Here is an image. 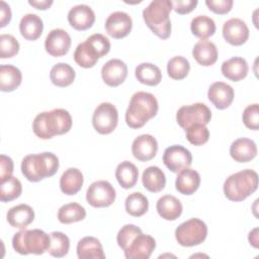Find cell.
<instances>
[{"label": "cell", "instance_id": "35", "mask_svg": "<svg viewBox=\"0 0 259 259\" xmlns=\"http://www.w3.org/2000/svg\"><path fill=\"white\" fill-rule=\"evenodd\" d=\"M86 217L85 208L77 203V202H70L67 204L62 205L58 211V219L62 224H72L76 222H80L84 220Z\"/></svg>", "mask_w": 259, "mask_h": 259}, {"label": "cell", "instance_id": "9", "mask_svg": "<svg viewBox=\"0 0 259 259\" xmlns=\"http://www.w3.org/2000/svg\"><path fill=\"white\" fill-rule=\"evenodd\" d=\"M118 122V112L116 107L110 102L100 103L92 115V124L95 131L101 135L112 133Z\"/></svg>", "mask_w": 259, "mask_h": 259}, {"label": "cell", "instance_id": "36", "mask_svg": "<svg viewBox=\"0 0 259 259\" xmlns=\"http://www.w3.org/2000/svg\"><path fill=\"white\" fill-rule=\"evenodd\" d=\"M98 59L97 53L86 40L79 44L74 52V60L82 68H92Z\"/></svg>", "mask_w": 259, "mask_h": 259}, {"label": "cell", "instance_id": "50", "mask_svg": "<svg viewBox=\"0 0 259 259\" xmlns=\"http://www.w3.org/2000/svg\"><path fill=\"white\" fill-rule=\"evenodd\" d=\"M28 4L35 7L36 9L46 10L53 4V1L52 0H40V1L39 0H28Z\"/></svg>", "mask_w": 259, "mask_h": 259}, {"label": "cell", "instance_id": "32", "mask_svg": "<svg viewBox=\"0 0 259 259\" xmlns=\"http://www.w3.org/2000/svg\"><path fill=\"white\" fill-rule=\"evenodd\" d=\"M75 70L66 63H58L54 65L50 72V78L54 85L58 87H67L75 80Z\"/></svg>", "mask_w": 259, "mask_h": 259}, {"label": "cell", "instance_id": "39", "mask_svg": "<svg viewBox=\"0 0 259 259\" xmlns=\"http://www.w3.org/2000/svg\"><path fill=\"white\" fill-rule=\"evenodd\" d=\"M22 192L21 182L14 176L1 181L0 184V200L2 202L12 201L20 196Z\"/></svg>", "mask_w": 259, "mask_h": 259}, {"label": "cell", "instance_id": "18", "mask_svg": "<svg viewBox=\"0 0 259 259\" xmlns=\"http://www.w3.org/2000/svg\"><path fill=\"white\" fill-rule=\"evenodd\" d=\"M158 152L157 140L151 135H141L132 144V153L136 159L142 162L152 160Z\"/></svg>", "mask_w": 259, "mask_h": 259}, {"label": "cell", "instance_id": "21", "mask_svg": "<svg viewBox=\"0 0 259 259\" xmlns=\"http://www.w3.org/2000/svg\"><path fill=\"white\" fill-rule=\"evenodd\" d=\"M200 185V175L197 171L191 168H184L179 171L175 187L178 192L184 195H191L194 193Z\"/></svg>", "mask_w": 259, "mask_h": 259}, {"label": "cell", "instance_id": "27", "mask_svg": "<svg viewBox=\"0 0 259 259\" xmlns=\"http://www.w3.org/2000/svg\"><path fill=\"white\" fill-rule=\"evenodd\" d=\"M19 30L21 35L27 40L37 39L44 30L42 19L33 13H27L20 19Z\"/></svg>", "mask_w": 259, "mask_h": 259}, {"label": "cell", "instance_id": "45", "mask_svg": "<svg viewBox=\"0 0 259 259\" xmlns=\"http://www.w3.org/2000/svg\"><path fill=\"white\" fill-rule=\"evenodd\" d=\"M244 124L253 131L259 128V105L257 103L248 105L243 111Z\"/></svg>", "mask_w": 259, "mask_h": 259}, {"label": "cell", "instance_id": "17", "mask_svg": "<svg viewBox=\"0 0 259 259\" xmlns=\"http://www.w3.org/2000/svg\"><path fill=\"white\" fill-rule=\"evenodd\" d=\"M68 21L76 30H86L95 22V13L86 4L75 5L68 12Z\"/></svg>", "mask_w": 259, "mask_h": 259}, {"label": "cell", "instance_id": "37", "mask_svg": "<svg viewBox=\"0 0 259 259\" xmlns=\"http://www.w3.org/2000/svg\"><path fill=\"white\" fill-rule=\"evenodd\" d=\"M125 210L133 217H142L149 209V200L142 192H133L125 198Z\"/></svg>", "mask_w": 259, "mask_h": 259}, {"label": "cell", "instance_id": "43", "mask_svg": "<svg viewBox=\"0 0 259 259\" xmlns=\"http://www.w3.org/2000/svg\"><path fill=\"white\" fill-rule=\"evenodd\" d=\"M142 233V230L132 224L124 225L117 233L116 236V242L117 245L122 249L125 250L126 247L131 244V242Z\"/></svg>", "mask_w": 259, "mask_h": 259}, {"label": "cell", "instance_id": "25", "mask_svg": "<svg viewBox=\"0 0 259 259\" xmlns=\"http://www.w3.org/2000/svg\"><path fill=\"white\" fill-rule=\"evenodd\" d=\"M156 209L162 219L175 221L182 213V204L178 198L167 194L158 199Z\"/></svg>", "mask_w": 259, "mask_h": 259}, {"label": "cell", "instance_id": "6", "mask_svg": "<svg viewBox=\"0 0 259 259\" xmlns=\"http://www.w3.org/2000/svg\"><path fill=\"white\" fill-rule=\"evenodd\" d=\"M50 242V235H48L42 230L22 229L21 231L14 234L12 238V247L15 252L21 255H41L48 251Z\"/></svg>", "mask_w": 259, "mask_h": 259}, {"label": "cell", "instance_id": "16", "mask_svg": "<svg viewBox=\"0 0 259 259\" xmlns=\"http://www.w3.org/2000/svg\"><path fill=\"white\" fill-rule=\"evenodd\" d=\"M126 76L127 66L119 59H111L102 66V80L110 87H116L123 83Z\"/></svg>", "mask_w": 259, "mask_h": 259}, {"label": "cell", "instance_id": "11", "mask_svg": "<svg viewBox=\"0 0 259 259\" xmlns=\"http://www.w3.org/2000/svg\"><path fill=\"white\" fill-rule=\"evenodd\" d=\"M163 162L171 172L178 173L191 165L192 155L183 146L173 145L166 148L164 151Z\"/></svg>", "mask_w": 259, "mask_h": 259}, {"label": "cell", "instance_id": "2", "mask_svg": "<svg viewBox=\"0 0 259 259\" xmlns=\"http://www.w3.org/2000/svg\"><path fill=\"white\" fill-rule=\"evenodd\" d=\"M158 109V101L152 93L136 92L125 111V122L132 128H140L157 114Z\"/></svg>", "mask_w": 259, "mask_h": 259}, {"label": "cell", "instance_id": "47", "mask_svg": "<svg viewBox=\"0 0 259 259\" xmlns=\"http://www.w3.org/2000/svg\"><path fill=\"white\" fill-rule=\"evenodd\" d=\"M197 0H175L172 1L173 9L178 14H187L197 5Z\"/></svg>", "mask_w": 259, "mask_h": 259}, {"label": "cell", "instance_id": "22", "mask_svg": "<svg viewBox=\"0 0 259 259\" xmlns=\"http://www.w3.org/2000/svg\"><path fill=\"white\" fill-rule=\"evenodd\" d=\"M9 225L16 229H25L34 220V211L28 204H18L11 207L6 214Z\"/></svg>", "mask_w": 259, "mask_h": 259}, {"label": "cell", "instance_id": "51", "mask_svg": "<svg viewBox=\"0 0 259 259\" xmlns=\"http://www.w3.org/2000/svg\"><path fill=\"white\" fill-rule=\"evenodd\" d=\"M249 242L253 247L258 248V228H255L249 233Z\"/></svg>", "mask_w": 259, "mask_h": 259}, {"label": "cell", "instance_id": "3", "mask_svg": "<svg viewBox=\"0 0 259 259\" xmlns=\"http://www.w3.org/2000/svg\"><path fill=\"white\" fill-rule=\"evenodd\" d=\"M59 165L58 157L51 152L30 154L22 159L21 172L28 181L38 182L55 175Z\"/></svg>", "mask_w": 259, "mask_h": 259}, {"label": "cell", "instance_id": "7", "mask_svg": "<svg viewBox=\"0 0 259 259\" xmlns=\"http://www.w3.org/2000/svg\"><path fill=\"white\" fill-rule=\"evenodd\" d=\"M207 236V227L197 218L190 219L180 224L175 230V238L179 245L192 247L201 244Z\"/></svg>", "mask_w": 259, "mask_h": 259}, {"label": "cell", "instance_id": "1", "mask_svg": "<svg viewBox=\"0 0 259 259\" xmlns=\"http://www.w3.org/2000/svg\"><path fill=\"white\" fill-rule=\"evenodd\" d=\"M72 127V117L63 108H56L51 111L38 113L32 122V130L35 136L42 140L52 139L58 135L68 133Z\"/></svg>", "mask_w": 259, "mask_h": 259}, {"label": "cell", "instance_id": "12", "mask_svg": "<svg viewBox=\"0 0 259 259\" xmlns=\"http://www.w3.org/2000/svg\"><path fill=\"white\" fill-rule=\"evenodd\" d=\"M156 248V241L150 235L141 233L126 247L124 256L126 259H148Z\"/></svg>", "mask_w": 259, "mask_h": 259}, {"label": "cell", "instance_id": "13", "mask_svg": "<svg viewBox=\"0 0 259 259\" xmlns=\"http://www.w3.org/2000/svg\"><path fill=\"white\" fill-rule=\"evenodd\" d=\"M71 42V36L66 30L56 28L48 33L45 40V49L52 57H62L69 52Z\"/></svg>", "mask_w": 259, "mask_h": 259}, {"label": "cell", "instance_id": "38", "mask_svg": "<svg viewBox=\"0 0 259 259\" xmlns=\"http://www.w3.org/2000/svg\"><path fill=\"white\" fill-rule=\"evenodd\" d=\"M51 242L48 253L53 257L61 258L67 255L70 248V240L67 235L62 232H53L50 234Z\"/></svg>", "mask_w": 259, "mask_h": 259}, {"label": "cell", "instance_id": "24", "mask_svg": "<svg viewBox=\"0 0 259 259\" xmlns=\"http://www.w3.org/2000/svg\"><path fill=\"white\" fill-rule=\"evenodd\" d=\"M221 70L227 79L238 82L247 76L249 67L245 59L241 57H233L222 64Z\"/></svg>", "mask_w": 259, "mask_h": 259}, {"label": "cell", "instance_id": "14", "mask_svg": "<svg viewBox=\"0 0 259 259\" xmlns=\"http://www.w3.org/2000/svg\"><path fill=\"white\" fill-rule=\"evenodd\" d=\"M133 27L132 17L123 11H115L109 14L105 20V29L113 38L126 36Z\"/></svg>", "mask_w": 259, "mask_h": 259}, {"label": "cell", "instance_id": "48", "mask_svg": "<svg viewBox=\"0 0 259 259\" xmlns=\"http://www.w3.org/2000/svg\"><path fill=\"white\" fill-rule=\"evenodd\" d=\"M13 173V161L10 157L1 155L0 156V181H3Z\"/></svg>", "mask_w": 259, "mask_h": 259}, {"label": "cell", "instance_id": "8", "mask_svg": "<svg viewBox=\"0 0 259 259\" xmlns=\"http://www.w3.org/2000/svg\"><path fill=\"white\" fill-rule=\"evenodd\" d=\"M211 118V111L204 103L197 102L190 105L181 106L176 113L178 124L186 130L194 123L207 124Z\"/></svg>", "mask_w": 259, "mask_h": 259}, {"label": "cell", "instance_id": "19", "mask_svg": "<svg viewBox=\"0 0 259 259\" xmlns=\"http://www.w3.org/2000/svg\"><path fill=\"white\" fill-rule=\"evenodd\" d=\"M234 89L227 83L214 82L207 91V97L209 101L219 109L228 108L234 100Z\"/></svg>", "mask_w": 259, "mask_h": 259}, {"label": "cell", "instance_id": "40", "mask_svg": "<svg viewBox=\"0 0 259 259\" xmlns=\"http://www.w3.org/2000/svg\"><path fill=\"white\" fill-rule=\"evenodd\" d=\"M190 70V64L187 59L182 56L171 58L167 63V73L174 80L184 79Z\"/></svg>", "mask_w": 259, "mask_h": 259}, {"label": "cell", "instance_id": "33", "mask_svg": "<svg viewBox=\"0 0 259 259\" xmlns=\"http://www.w3.org/2000/svg\"><path fill=\"white\" fill-rule=\"evenodd\" d=\"M135 75L138 81L149 86H156L162 80V73L159 67L152 63H142L137 66Z\"/></svg>", "mask_w": 259, "mask_h": 259}, {"label": "cell", "instance_id": "46", "mask_svg": "<svg viewBox=\"0 0 259 259\" xmlns=\"http://www.w3.org/2000/svg\"><path fill=\"white\" fill-rule=\"evenodd\" d=\"M206 6L217 14H227L233 7V0H206Z\"/></svg>", "mask_w": 259, "mask_h": 259}, {"label": "cell", "instance_id": "29", "mask_svg": "<svg viewBox=\"0 0 259 259\" xmlns=\"http://www.w3.org/2000/svg\"><path fill=\"white\" fill-rule=\"evenodd\" d=\"M22 80V74L18 68L12 65L0 66V90L11 92L15 90Z\"/></svg>", "mask_w": 259, "mask_h": 259}, {"label": "cell", "instance_id": "30", "mask_svg": "<svg viewBox=\"0 0 259 259\" xmlns=\"http://www.w3.org/2000/svg\"><path fill=\"white\" fill-rule=\"evenodd\" d=\"M142 182L147 190L156 193L164 189L166 184V176L159 167L150 166L143 172Z\"/></svg>", "mask_w": 259, "mask_h": 259}, {"label": "cell", "instance_id": "10", "mask_svg": "<svg viewBox=\"0 0 259 259\" xmlns=\"http://www.w3.org/2000/svg\"><path fill=\"white\" fill-rule=\"evenodd\" d=\"M114 187L106 180L93 182L86 191V200L93 207H107L115 200Z\"/></svg>", "mask_w": 259, "mask_h": 259}, {"label": "cell", "instance_id": "23", "mask_svg": "<svg viewBox=\"0 0 259 259\" xmlns=\"http://www.w3.org/2000/svg\"><path fill=\"white\" fill-rule=\"evenodd\" d=\"M192 56L201 66H211L218 60V49L215 45L207 39H200L192 49Z\"/></svg>", "mask_w": 259, "mask_h": 259}, {"label": "cell", "instance_id": "41", "mask_svg": "<svg viewBox=\"0 0 259 259\" xmlns=\"http://www.w3.org/2000/svg\"><path fill=\"white\" fill-rule=\"evenodd\" d=\"M185 131L187 141L194 146H201L208 141L209 131L205 124L194 123L188 126Z\"/></svg>", "mask_w": 259, "mask_h": 259}, {"label": "cell", "instance_id": "34", "mask_svg": "<svg viewBox=\"0 0 259 259\" xmlns=\"http://www.w3.org/2000/svg\"><path fill=\"white\" fill-rule=\"evenodd\" d=\"M190 29L195 36L205 39L215 32V23L207 15H197L191 20Z\"/></svg>", "mask_w": 259, "mask_h": 259}, {"label": "cell", "instance_id": "5", "mask_svg": "<svg viewBox=\"0 0 259 259\" xmlns=\"http://www.w3.org/2000/svg\"><path fill=\"white\" fill-rule=\"evenodd\" d=\"M258 187V174L245 169L230 175L224 183V193L231 201H243Z\"/></svg>", "mask_w": 259, "mask_h": 259}, {"label": "cell", "instance_id": "31", "mask_svg": "<svg viewBox=\"0 0 259 259\" xmlns=\"http://www.w3.org/2000/svg\"><path fill=\"white\" fill-rule=\"evenodd\" d=\"M115 177L122 188L128 189L136 185L139 178V170L132 162L123 161L117 165Z\"/></svg>", "mask_w": 259, "mask_h": 259}, {"label": "cell", "instance_id": "15", "mask_svg": "<svg viewBox=\"0 0 259 259\" xmlns=\"http://www.w3.org/2000/svg\"><path fill=\"white\" fill-rule=\"evenodd\" d=\"M223 36L232 46H242L249 38V28L245 21L234 17L224 23Z\"/></svg>", "mask_w": 259, "mask_h": 259}, {"label": "cell", "instance_id": "49", "mask_svg": "<svg viewBox=\"0 0 259 259\" xmlns=\"http://www.w3.org/2000/svg\"><path fill=\"white\" fill-rule=\"evenodd\" d=\"M11 19V10L5 1L0 2V27L6 26Z\"/></svg>", "mask_w": 259, "mask_h": 259}, {"label": "cell", "instance_id": "4", "mask_svg": "<svg viewBox=\"0 0 259 259\" xmlns=\"http://www.w3.org/2000/svg\"><path fill=\"white\" fill-rule=\"evenodd\" d=\"M172 9V1L154 0L143 10V18L147 26L162 39L168 38L171 34L169 14Z\"/></svg>", "mask_w": 259, "mask_h": 259}, {"label": "cell", "instance_id": "42", "mask_svg": "<svg viewBox=\"0 0 259 259\" xmlns=\"http://www.w3.org/2000/svg\"><path fill=\"white\" fill-rule=\"evenodd\" d=\"M19 52V42L17 39L7 33L0 35V58H12Z\"/></svg>", "mask_w": 259, "mask_h": 259}, {"label": "cell", "instance_id": "20", "mask_svg": "<svg viewBox=\"0 0 259 259\" xmlns=\"http://www.w3.org/2000/svg\"><path fill=\"white\" fill-rule=\"evenodd\" d=\"M231 157L239 163H247L257 155V146L254 141L248 138L235 140L230 147Z\"/></svg>", "mask_w": 259, "mask_h": 259}, {"label": "cell", "instance_id": "28", "mask_svg": "<svg viewBox=\"0 0 259 259\" xmlns=\"http://www.w3.org/2000/svg\"><path fill=\"white\" fill-rule=\"evenodd\" d=\"M84 182L82 172L77 168H68L60 178V188L67 195L79 192Z\"/></svg>", "mask_w": 259, "mask_h": 259}, {"label": "cell", "instance_id": "26", "mask_svg": "<svg viewBox=\"0 0 259 259\" xmlns=\"http://www.w3.org/2000/svg\"><path fill=\"white\" fill-rule=\"evenodd\" d=\"M77 255L80 259H104L100 241L94 237L87 236L82 238L77 244Z\"/></svg>", "mask_w": 259, "mask_h": 259}, {"label": "cell", "instance_id": "44", "mask_svg": "<svg viewBox=\"0 0 259 259\" xmlns=\"http://www.w3.org/2000/svg\"><path fill=\"white\" fill-rule=\"evenodd\" d=\"M86 41L95 50V52L97 53L99 58L107 55L108 52L110 51L109 39L101 33H94V34L90 35L86 39Z\"/></svg>", "mask_w": 259, "mask_h": 259}]
</instances>
